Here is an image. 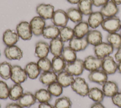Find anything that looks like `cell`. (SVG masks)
Returning <instances> with one entry per match:
<instances>
[{
	"label": "cell",
	"mask_w": 121,
	"mask_h": 108,
	"mask_svg": "<svg viewBox=\"0 0 121 108\" xmlns=\"http://www.w3.org/2000/svg\"><path fill=\"white\" fill-rule=\"evenodd\" d=\"M36 101L40 103L49 102L52 99V96L47 89H40L37 90L35 94Z\"/></svg>",
	"instance_id": "30"
},
{
	"label": "cell",
	"mask_w": 121,
	"mask_h": 108,
	"mask_svg": "<svg viewBox=\"0 0 121 108\" xmlns=\"http://www.w3.org/2000/svg\"><path fill=\"white\" fill-rule=\"evenodd\" d=\"M74 37V33L73 28L68 26L60 28L59 37L64 43L69 41Z\"/></svg>",
	"instance_id": "36"
},
{
	"label": "cell",
	"mask_w": 121,
	"mask_h": 108,
	"mask_svg": "<svg viewBox=\"0 0 121 108\" xmlns=\"http://www.w3.org/2000/svg\"><path fill=\"white\" fill-rule=\"evenodd\" d=\"M104 18V16L100 11L92 12L88 16L87 22L89 27L94 29L101 25Z\"/></svg>",
	"instance_id": "19"
},
{
	"label": "cell",
	"mask_w": 121,
	"mask_h": 108,
	"mask_svg": "<svg viewBox=\"0 0 121 108\" xmlns=\"http://www.w3.org/2000/svg\"></svg>",
	"instance_id": "53"
},
{
	"label": "cell",
	"mask_w": 121,
	"mask_h": 108,
	"mask_svg": "<svg viewBox=\"0 0 121 108\" xmlns=\"http://www.w3.org/2000/svg\"><path fill=\"white\" fill-rule=\"evenodd\" d=\"M51 19L54 25L61 27L67 26L69 19L66 11L59 9L54 11Z\"/></svg>",
	"instance_id": "10"
},
{
	"label": "cell",
	"mask_w": 121,
	"mask_h": 108,
	"mask_svg": "<svg viewBox=\"0 0 121 108\" xmlns=\"http://www.w3.org/2000/svg\"><path fill=\"white\" fill-rule=\"evenodd\" d=\"M72 103L69 98L62 96L56 99L54 104V108H71Z\"/></svg>",
	"instance_id": "39"
},
{
	"label": "cell",
	"mask_w": 121,
	"mask_h": 108,
	"mask_svg": "<svg viewBox=\"0 0 121 108\" xmlns=\"http://www.w3.org/2000/svg\"><path fill=\"white\" fill-rule=\"evenodd\" d=\"M66 13L69 19L75 23H78L82 21L83 14L78 8H70L66 11Z\"/></svg>",
	"instance_id": "35"
},
{
	"label": "cell",
	"mask_w": 121,
	"mask_h": 108,
	"mask_svg": "<svg viewBox=\"0 0 121 108\" xmlns=\"http://www.w3.org/2000/svg\"><path fill=\"white\" fill-rule=\"evenodd\" d=\"M67 0L69 3L70 4H78L80 0Z\"/></svg>",
	"instance_id": "48"
},
{
	"label": "cell",
	"mask_w": 121,
	"mask_h": 108,
	"mask_svg": "<svg viewBox=\"0 0 121 108\" xmlns=\"http://www.w3.org/2000/svg\"><path fill=\"white\" fill-rule=\"evenodd\" d=\"M12 65L10 63L4 61L0 63V77L3 80L10 78Z\"/></svg>",
	"instance_id": "37"
},
{
	"label": "cell",
	"mask_w": 121,
	"mask_h": 108,
	"mask_svg": "<svg viewBox=\"0 0 121 108\" xmlns=\"http://www.w3.org/2000/svg\"><path fill=\"white\" fill-rule=\"evenodd\" d=\"M102 91L104 96L112 98L119 91L117 83L112 81H107L102 85Z\"/></svg>",
	"instance_id": "20"
},
{
	"label": "cell",
	"mask_w": 121,
	"mask_h": 108,
	"mask_svg": "<svg viewBox=\"0 0 121 108\" xmlns=\"http://www.w3.org/2000/svg\"><path fill=\"white\" fill-rule=\"evenodd\" d=\"M52 71L58 74L64 71L66 62L61 56H54L52 59Z\"/></svg>",
	"instance_id": "26"
},
{
	"label": "cell",
	"mask_w": 121,
	"mask_h": 108,
	"mask_svg": "<svg viewBox=\"0 0 121 108\" xmlns=\"http://www.w3.org/2000/svg\"><path fill=\"white\" fill-rule=\"evenodd\" d=\"M60 56L67 63L73 62L77 59L76 52L69 46L64 47Z\"/></svg>",
	"instance_id": "34"
},
{
	"label": "cell",
	"mask_w": 121,
	"mask_h": 108,
	"mask_svg": "<svg viewBox=\"0 0 121 108\" xmlns=\"http://www.w3.org/2000/svg\"><path fill=\"white\" fill-rule=\"evenodd\" d=\"M38 108H54V105L50 104L49 102H46L40 103Z\"/></svg>",
	"instance_id": "45"
},
{
	"label": "cell",
	"mask_w": 121,
	"mask_h": 108,
	"mask_svg": "<svg viewBox=\"0 0 121 108\" xmlns=\"http://www.w3.org/2000/svg\"><path fill=\"white\" fill-rule=\"evenodd\" d=\"M16 32L19 38L25 41L31 40L33 35L30 23L26 21H21L17 25Z\"/></svg>",
	"instance_id": "5"
},
{
	"label": "cell",
	"mask_w": 121,
	"mask_h": 108,
	"mask_svg": "<svg viewBox=\"0 0 121 108\" xmlns=\"http://www.w3.org/2000/svg\"><path fill=\"white\" fill-rule=\"evenodd\" d=\"M114 59L117 63L121 62V47L118 48L114 54Z\"/></svg>",
	"instance_id": "44"
},
{
	"label": "cell",
	"mask_w": 121,
	"mask_h": 108,
	"mask_svg": "<svg viewBox=\"0 0 121 108\" xmlns=\"http://www.w3.org/2000/svg\"><path fill=\"white\" fill-rule=\"evenodd\" d=\"M90 108H105L101 102H95L90 107Z\"/></svg>",
	"instance_id": "47"
},
{
	"label": "cell",
	"mask_w": 121,
	"mask_h": 108,
	"mask_svg": "<svg viewBox=\"0 0 121 108\" xmlns=\"http://www.w3.org/2000/svg\"><path fill=\"white\" fill-rule=\"evenodd\" d=\"M101 68L107 75H112L117 71L118 64L113 57L109 55L102 59Z\"/></svg>",
	"instance_id": "7"
},
{
	"label": "cell",
	"mask_w": 121,
	"mask_h": 108,
	"mask_svg": "<svg viewBox=\"0 0 121 108\" xmlns=\"http://www.w3.org/2000/svg\"><path fill=\"white\" fill-rule=\"evenodd\" d=\"M100 11L104 17H111L116 16L119 11V9L117 5L110 0L101 7Z\"/></svg>",
	"instance_id": "14"
},
{
	"label": "cell",
	"mask_w": 121,
	"mask_h": 108,
	"mask_svg": "<svg viewBox=\"0 0 121 108\" xmlns=\"http://www.w3.org/2000/svg\"><path fill=\"white\" fill-rule=\"evenodd\" d=\"M88 45L86 37L79 38L74 36L69 43V46L76 52L85 50Z\"/></svg>",
	"instance_id": "16"
},
{
	"label": "cell",
	"mask_w": 121,
	"mask_h": 108,
	"mask_svg": "<svg viewBox=\"0 0 121 108\" xmlns=\"http://www.w3.org/2000/svg\"><path fill=\"white\" fill-rule=\"evenodd\" d=\"M109 0H92L93 5L96 7L103 6Z\"/></svg>",
	"instance_id": "43"
},
{
	"label": "cell",
	"mask_w": 121,
	"mask_h": 108,
	"mask_svg": "<svg viewBox=\"0 0 121 108\" xmlns=\"http://www.w3.org/2000/svg\"><path fill=\"white\" fill-rule=\"evenodd\" d=\"M84 70V61L77 58L73 62L67 63L64 71L73 76H78L83 73Z\"/></svg>",
	"instance_id": "3"
},
{
	"label": "cell",
	"mask_w": 121,
	"mask_h": 108,
	"mask_svg": "<svg viewBox=\"0 0 121 108\" xmlns=\"http://www.w3.org/2000/svg\"><path fill=\"white\" fill-rule=\"evenodd\" d=\"M9 88L6 82L0 80V99H6L9 98Z\"/></svg>",
	"instance_id": "41"
},
{
	"label": "cell",
	"mask_w": 121,
	"mask_h": 108,
	"mask_svg": "<svg viewBox=\"0 0 121 108\" xmlns=\"http://www.w3.org/2000/svg\"><path fill=\"white\" fill-rule=\"evenodd\" d=\"M118 72L121 74V62L118 63Z\"/></svg>",
	"instance_id": "50"
},
{
	"label": "cell",
	"mask_w": 121,
	"mask_h": 108,
	"mask_svg": "<svg viewBox=\"0 0 121 108\" xmlns=\"http://www.w3.org/2000/svg\"><path fill=\"white\" fill-rule=\"evenodd\" d=\"M113 104L119 108H121V90L117 92L112 98Z\"/></svg>",
	"instance_id": "42"
},
{
	"label": "cell",
	"mask_w": 121,
	"mask_h": 108,
	"mask_svg": "<svg viewBox=\"0 0 121 108\" xmlns=\"http://www.w3.org/2000/svg\"><path fill=\"white\" fill-rule=\"evenodd\" d=\"M120 34L121 35V28H120Z\"/></svg>",
	"instance_id": "51"
},
{
	"label": "cell",
	"mask_w": 121,
	"mask_h": 108,
	"mask_svg": "<svg viewBox=\"0 0 121 108\" xmlns=\"http://www.w3.org/2000/svg\"><path fill=\"white\" fill-rule=\"evenodd\" d=\"M106 40L114 49H118L121 47V36L117 32L108 33Z\"/></svg>",
	"instance_id": "33"
},
{
	"label": "cell",
	"mask_w": 121,
	"mask_h": 108,
	"mask_svg": "<svg viewBox=\"0 0 121 108\" xmlns=\"http://www.w3.org/2000/svg\"><path fill=\"white\" fill-rule=\"evenodd\" d=\"M64 45V42L59 37L52 39L49 44L50 52L53 56H60Z\"/></svg>",
	"instance_id": "21"
},
{
	"label": "cell",
	"mask_w": 121,
	"mask_h": 108,
	"mask_svg": "<svg viewBox=\"0 0 121 108\" xmlns=\"http://www.w3.org/2000/svg\"><path fill=\"white\" fill-rule=\"evenodd\" d=\"M37 64L41 71L43 72L52 70V62L47 57L39 59Z\"/></svg>",
	"instance_id": "40"
},
{
	"label": "cell",
	"mask_w": 121,
	"mask_h": 108,
	"mask_svg": "<svg viewBox=\"0 0 121 108\" xmlns=\"http://www.w3.org/2000/svg\"><path fill=\"white\" fill-rule=\"evenodd\" d=\"M4 54L9 60H20L23 56L22 50L16 45L6 46L4 50Z\"/></svg>",
	"instance_id": "9"
},
{
	"label": "cell",
	"mask_w": 121,
	"mask_h": 108,
	"mask_svg": "<svg viewBox=\"0 0 121 108\" xmlns=\"http://www.w3.org/2000/svg\"><path fill=\"white\" fill-rule=\"evenodd\" d=\"M29 23L33 35L36 36L42 35L43 31L45 27L44 19L40 16H35L31 20Z\"/></svg>",
	"instance_id": "11"
},
{
	"label": "cell",
	"mask_w": 121,
	"mask_h": 108,
	"mask_svg": "<svg viewBox=\"0 0 121 108\" xmlns=\"http://www.w3.org/2000/svg\"><path fill=\"white\" fill-rule=\"evenodd\" d=\"M87 96L95 102H101L103 101L104 95L102 90L97 87L89 89Z\"/></svg>",
	"instance_id": "32"
},
{
	"label": "cell",
	"mask_w": 121,
	"mask_h": 108,
	"mask_svg": "<svg viewBox=\"0 0 121 108\" xmlns=\"http://www.w3.org/2000/svg\"><path fill=\"white\" fill-rule=\"evenodd\" d=\"M89 81L102 85L108 81V75L103 70L98 69L90 72L88 75Z\"/></svg>",
	"instance_id": "13"
},
{
	"label": "cell",
	"mask_w": 121,
	"mask_h": 108,
	"mask_svg": "<svg viewBox=\"0 0 121 108\" xmlns=\"http://www.w3.org/2000/svg\"><path fill=\"white\" fill-rule=\"evenodd\" d=\"M24 93V90L20 84L14 83L9 90V98L12 101H17Z\"/></svg>",
	"instance_id": "29"
},
{
	"label": "cell",
	"mask_w": 121,
	"mask_h": 108,
	"mask_svg": "<svg viewBox=\"0 0 121 108\" xmlns=\"http://www.w3.org/2000/svg\"><path fill=\"white\" fill-rule=\"evenodd\" d=\"M89 28L90 27L87 21H81L77 23L73 28L74 36L79 38L86 37L90 30Z\"/></svg>",
	"instance_id": "23"
},
{
	"label": "cell",
	"mask_w": 121,
	"mask_h": 108,
	"mask_svg": "<svg viewBox=\"0 0 121 108\" xmlns=\"http://www.w3.org/2000/svg\"><path fill=\"white\" fill-rule=\"evenodd\" d=\"M93 5L92 0H80L77 4L78 9L85 16H89L93 12Z\"/></svg>",
	"instance_id": "31"
},
{
	"label": "cell",
	"mask_w": 121,
	"mask_h": 108,
	"mask_svg": "<svg viewBox=\"0 0 121 108\" xmlns=\"http://www.w3.org/2000/svg\"><path fill=\"white\" fill-rule=\"evenodd\" d=\"M74 80V76L65 71L57 74V81L59 82L63 88L70 86Z\"/></svg>",
	"instance_id": "27"
},
{
	"label": "cell",
	"mask_w": 121,
	"mask_h": 108,
	"mask_svg": "<svg viewBox=\"0 0 121 108\" xmlns=\"http://www.w3.org/2000/svg\"><path fill=\"white\" fill-rule=\"evenodd\" d=\"M5 108H23L17 102H11L7 104Z\"/></svg>",
	"instance_id": "46"
},
{
	"label": "cell",
	"mask_w": 121,
	"mask_h": 108,
	"mask_svg": "<svg viewBox=\"0 0 121 108\" xmlns=\"http://www.w3.org/2000/svg\"><path fill=\"white\" fill-rule=\"evenodd\" d=\"M102 28L108 33H116L120 31L121 27V20L115 16L104 18L101 24Z\"/></svg>",
	"instance_id": "1"
},
{
	"label": "cell",
	"mask_w": 121,
	"mask_h": 108,
	"mask_svg": "<svg viewBox=\"0 0 121 108\" xmlns=\"http://www.w3.org/2000/svg\"></svg>",
	"instance_id": "52"
},
{
	"label": "cell",
	"mask_w": 121,
	"mask_h": 108,
	"mask_svg": "<svg viewBox=\"0 0 121 108\" xmlns=\"http://www.w3.org/2000/svg\"><path fill=\"white\" fill-rule=\"evenodd\" d=\"M83 61L85 69L90 72L101 68L102 59L95 56L88 55Z\"/></svg>",
	"instance_id": "12"
},
{
	"label": "cell",
	"mask_w": 121,
	"mask_h": 108,
	"mask_svg": "<svg viewBox=\"0 0 121 108\" xmlns=\"http://www.w3.org/2000/svg\"><path fill=\"white\" fill-rule=\"evenodd\" d=\"M113 48L107 42H102L94 47L95 56L101 59L110 55L113 53Z\"/></svg>",
	"instance_id": "6"
},
{
	"label": "cell",
	"mask_w": 121,
	"mask_h": 108,
	"mask_svg": "<svg viewBox=\"0 0 121 108\" xmlns=\"http://www.w3.org/2000/svg\"><path fill=\"white\" fill-rule=\"evenodd\" d=\"M60 28L55 25H48L45 27L43 31L42 36L47 39H53L59 37Z\"/></svg>",
	"instance_id": "28"
},
{
	"label": "cell",
	"mask_w": 121,
	"mask_h": 108,
	"mask_svg": "<svg viewBox=\"0 0 121 108\" xmlns=\"http://www.w3.org/2000/svg\"><path fill=\"white\" fill-rule=\"evenodd\" d=\"M19 39V37L17 32L10 29L6 30L2 35L3 42L7 46L15 45Z\"/></svg>",
	"instance_id": "15"
},
{
	"label": "cell",
	"mask_w": 121,
	"mask_h": 108,
	"mask_svg": "<svg viewBox=\"0 0 121 108\" xmlns=\"http://www.w3.org/2000/svg\"><path fill=\"white\" fill-rule=\"evenodd\" d=\"M28 76L24 69L18 65L12 66L10 79L14 83L20 84L25 82Z\"/></svg>",
	"instance_id": "4"
},
{
	"label": "cell",
	"mask_w": 121,
	"mask_h": 108,
	"mask_svg": "<svg viewBox=\"0 0 121 108\" xmlns=\"http://www.w3.org/2000/svg\"><path fill=\"white\" fill-rule=\"evenodd\" d=\"M36 101L34 94L29 91H26L23 93L17 102L23 108L31 107L35 103Z\"/></svg>",
	"instance_id": "17"
},
{
	"label": "cell",
	"mask_w": 121,
	"mask_h": 108,
	"mask_svg": "<svg viewBox=\"0 0 121 108\" xmlns=\"http://www.w3.org/2000/svg\"><path fill=\"white\" fill-rule=\"evenodd\" d=\"M63 88L57 81H55L47 86V90L52 96L58 97L63 93Z\"/></svg>",
	"instance_id": "38"
},
{
	"label": "cell",
	"mask_w": 121,
	"mask_h": 108,
	"mask_svg": "<svg viewBox=\"0 0 121 108\" xmlns=\"http://www.w3.org/2000/svg\"><path fill=\"white\" fill-rule=\"evenodd\" d=\"M71 88L75 93L81 97H86L89 90L88 83L83 78L77 76L70 85Z\"/></svg>",
	"instance_id": "2"
},
{
	"label": "cell",
	"mask_w": 121,
	"mask_h": 108,
	"mask_svg": "<svg viewBox=\"0 0 121 108\" xmlns=\"http://www.w3.org/2000/svg\"><path fill=\"white\" fill-rule=\"evenodd\" d=\"M86 38L88 44L94 46L103 42V36L101 32L95 29L89 30Z\"/></svg>",
	"instance_id": "22"
},
{
	"label": "cell",
	"mask_w": 121,
	"mask_h": 108,
	"mask_svg": "<svg viewBox=\"0 0 121 108\" xmlns=\"http://www.w3.org/2000/svg\"><path fill=\"white\" fill-rule=\"evenodd\" d=\"M112 2H113L114 4L117 5V6L121 4V0H111Z\"/></svg>",
	"instance_id": "49"
},
{
	"label": "cell",
	"mask_w": 121,
	"mask_h": 108,
	"mask_svg": "<svg viewBox=\"0 0 121 108\" xmlns=\"http://www.w3.org/2000/svg\"><path fill=\"white\" fill-rule=\"evenodd\" d=\"M57 78V74L52 71L42 72L39 76L40 82L44 86H47L56 81Z\"/></svg>",
	"instance_id": "25"
},
{
	"label": "cell",
	"mask_w": 121,
	"mask_h": 108,
	"mask_svg": "<svg viewBox=\"0 0 121 108\" xmlns=\"http://www.w3.org/2000/svg\"><path fill=\"white\" fill-rule=\"evenodd\" d=\"M24 69L27 74L28 78L31 80L37 79L41 74V70L37 63L34 62H30L27 63Z\"/></svg>",
	"instance_id": "24"
},
{
	"label": "cell",
	"mask_w": 121,
	"mask_h": 108,
	"mask_svg": "<svg viewBox=\"0 0 121 108\" xmlns=\"http://www.w3.org/2000/svg\"><path fill=\"white\" fill-rule=\"evenodd\" d=\"M36 12L39 16L44 20L52 19L54 12V7L50 4L41 3L37 6Z\"/></svg>",
	"instance_id": "8"
},
{
	"label": "cell",
	"mask_w": 121,
	"mask_h": 108,
	"mask_svg": "<svg viewBox=\"0 0 121 108\" xmlns=\"http://www.w3.org/2000/svg\"><path fill=\"white\" fill-rule=\"evenodd\" d=\"M49 52V45L47 42L43 41H39L35 44V55L39 59L47 57Z\"/></svg>",
	"instance_id": "18"
}]
</instances>
